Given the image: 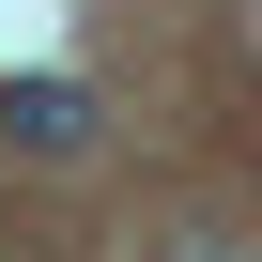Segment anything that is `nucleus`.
I'll list each match as a JSON object with an SVG mask.
<instances>
[{
	"label": "nucleus",
	"instance_id": "f257e3e1",
	"mask_svg": "<svg viewBox=\"0 0 262 262\" xmlns=\"http://www.w3.org/2000/svg\"><path fill=\"white\" fill-rule=\"evenodd\" d=\"M0 139L16 155H93V93L77 77H0Z\"/></svg>",
	"mask_w": 262,
	"mask_h": 262
}]
</instances>
